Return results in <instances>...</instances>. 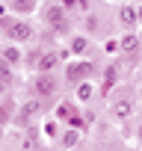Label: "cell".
I'll list each match as a JSON object with an SVG mask.
<instances>
[{"label": "cell", "instance_id": "1", "mask_svg": "<svg viewBox=\"0 0 142 151\" xmlns=\"http://www.w3.org/2000/svg\"><path fill=\"white\" fill-rule=\"evenodd\" d=\"M44 21H47L53 30H59V33L68 30V21H65V9H62V6H50V9L44 12Z\"/></svg>", "mask_w": 142, "mask_h": 151}, {"label": "cell", "instance_id": "2", "mask_svg": "<svg viewBox=\"0 0 142 151\" xmlns=\"http://www.w3.org/2000/svg\"><path fill=\"white\" fill-rule=\"evenodd\" d=\"M9 39H12L15 45L30 42V39H33V27H30V24H24V21H12V24H9Z\"/></svg>", "mask_w": 142, "mask_h": 151}, {"label": "cell", "instance_id": "3", "mask_svg": "<svg viewBox=\"0 0 142 151\" xmlns=\"http://www.w3.org/2000/svg\"><path fill=\"white\" fill-rule=\"evenodd\" d=\"M77 142H80V127H62V133H59L62 148H74Z\"/></svg>", "mask_w": 142, "mask_h": 151}, {"label": "cell", "instance_id": "4", "mask_svg": "<svg viewBox=\"0 0 142 151\" xmlns=\"http://www.w3.org/2000/svg\"><path fill=\"white\" fill-rule=\"evenodd\" d=\"M139 45H142V42H139V36H136V33H124V36L118 39V50H124V53H136V50H139Z\"/></svg>", "mask_w": 142, "mask_h": 151}, {"label": "cell", "instance_id": "5", "mask_svg": "<svg viewBox=\"0 0 142 151\" xmlns=\"http://www.w3.org/2000/svg\"><path fill=\"white\" fill-rule=\"evenodd\" d=\"M33 86H36L39 95H53V92H56V80L50 77V74H42V77H39Z\"/></svg>", "mask_w": 142, "mask_h": 151}, {"label": "cell", "instance_id": "6", "mask_svg": "<svg viewBox=\"0 0 142 151\" xmlns=\"http://www.w3.org/2000/svg\"><path fill=\"white\" fill-rule=\"evenodd\" d=\"M118 21H121L124 27H136V21H139V9H136V6H121V9H118Z\"/></svg>", "mask_w": 142, "mask_h": 151}, {"label": "cell", "instance_id": "7", "mask_svg": "<svg viewBox=\"0 0 142 151\" xmlns=\"http://www.w3.org/2000/svg\"><path fill=\"white\" fill-rule=\"evenodd\" d=\"M92 95H95V80H80V86H77V101L86 104V101H92Z\"/></svg>", "mask_w": 142, "mask_h": 151}, {"label": "cell", "instance_id": "8", "mask_svg": "<svg viewBox=\"0 0 142 151\" xmlns=\"http://www.w3.org/2000/svg\"><path fill=\"white\" fill-rule=\"evenodd\" d=\"M68 47H71V53H74V56H80V53L89 50V39H86V36H71Z\"/></svg>", "mask_w": 142, "mask_h": 151}, {"label": "cell", "instance_id": "9", "mask_svg": "<svg viewBox=\"0 0 142 151\" xmlns=\"http://www.w3.org/2000/svg\"><path fill=\"white\" fill-rule=\"evenodd\" d=\"M39 110H42V104H39V101H27V107H21V110H18V119L30 122V119H36V116H39Z\"/></svg>", "mask_w": 142, "mask_h": 151}, {"label": "cell", "instance_id": "10", "mask_svg": "<svg viewBox=\"0 0 142 151\" xmlns=\"http://www.w3.org/2000/svg\"><path fill=\"white\" fill-rule=\"evenodd\" d=\"M42 133H44L47 139H59V133H62V124H59L56 119H47V122L42 124Z\"/></svg>", "mask_w": 142, "mask_h": 151}, {"label": "cell", "instance_id": "11", "mask_svg": "<svg viewBox=\"0 0 142 151\" xmlns=\"http://www.w3.org/2000/svg\"><path fill=\"white\" fill-rule=\"evenodd\" d=\"M3 62H6V65H18V62H21V47H18V45H9V47L3 50Z\"/></svg>", "mask_w": 142, "mask_h": 151}, {"label": "cell", "instance_id": "12", "mask_svg": "<svg viewBox=\"0 0 142 151\" xmlns=\"http://www.w3.org/2000/svg\"><path fill=\"white\" fill-rule=\"evenodd\" d=\"M130 113H133L130 101H115V104H113V116H115V119H127Z\"/></svg>", "mask_w": 142, "mask_h": 151}, {"label": "cell", "instance_id": "13", "mask_svg": "<svg viewBox=\"0 0 142 151\" xmlns=\"http://www.w3.org/2000/svg\"><path fill=\"white\" fill-rule=\"evenodd\" d=\"M56 62H59V56H56V53H44V56L39 59V71L44 74V71H50V68H53Z\"/></svg>", "mask_w": 142, "mask_h": 151}, {"label": "cell", "instance_id": "14", "mask_svg": "<svg viewBox=\"0 0 142 151\" xmlns=\"http://www.w3.org/2000/svg\"><path fill=\"white\" fill-rule=\"evenodd\" d=\"M33 3L36 0H12V9L15 12H33Z\"/></svg>", "mask_w": 142, "mask_h": 151}, {"label": "cell", "instance_id": "15", "mask_svg": "<svg viewBox=\"0 0 142 151\" xmlns=\"http://www.w3.org/2000/svg\"><path fill=\"white\" fill-rule=\"evenodd\" d=\"M21 151H39V142H36V136H33V133H27V136H24Z\"/></svg>", "mask_w": 142, "mask_h": 151}, {"label": "cell", "instance_id": "16", "mask_svg": "<svg viewBox=\"0 0 142 151\" xmlns=\"http://www.w3.org/2000/svg\"><path fill=\"white\" fill-rule=\"evenodd\" d=\"M77 3H80V0H62V9H74Z\"/></svg>", "mask_w": 142, "mask_h": 151}, {"label": "cell", "instance_id": "17", "mask_svg": "<svg viewBox=\"0 0 142 151\" xmlns=\"http://www.w3.org/2000/svg\"><path fill=\"white\" fill-rule=\"evenodd\" d=\"M6 15V3H0V18H3Z\"/></svg>", "mask_w": 142, "mask_h": 151}, {"label": "cell", "instance_id": "18", "mask_svg": "<svg viewBox=\"0 0 142 151\" xmlns=\"http://www.w3.org/2000/svg\"><path fill=\"white\" fill-rule=\"evenodd\" d=\"M139 139H142V124H139Z\"/></svg>", "mask_w": 142, "mask_h": 151}, {"label": "cell", "instance_id": "19", "mask_svg": "<svg viewBox=\"0 0 142 151\" xmlns=\"http://www.w3.org/2000/svg\"><path fill=\"white\" fill-rule=\"evenodd\" d=\"M0 89H3V83H0Z\"/></svg>", "mask_w": 142, "mask_h": 151}, {"label": "cell", "instance_id": "20", "mask_svg": "<svg viewBox=\"0 0 142 151\" xmlns=\"http://www.w3.org/2000/svg\"><path fill=\"white\" fill-rule=\"evenodd\" d=\"M0 3H3V0H0Z\"/></svg>", "mask_w": 142, "mask_h": 151}]
</instances>
